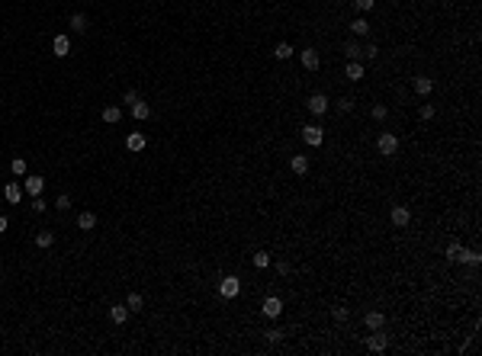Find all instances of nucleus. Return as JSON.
<instances>
[{"label":"nucleus","instance_id":"f257e3e1","mask_svg":"<svg viewBox=\"0 0 482 356\" xmlns=\"http://www.w3.org/2000/svg\"><path fill=\"white\" fill-rule=\"evenodd\" d=\"M376 148H379V154L392 157V154L399 151V138H396V135H392V132H383V135H379V138H376Z\"/></svg>","mask_w":482,"mask_h":356},{"label":"nucleus","instance_id":"f03ea898","mask_svg":"<svg viewBox=\"0 0 482 356\" xmlns=\"http://www.w3.org/2000/svg\"><path fill=\"white\" fill-rule=\"evenodd\" d=\"M219 292H222V298H235V296L241 292V279H238V276H225V279L219 283Z\"/></svg>","mask_w":482,"mask_h":356},{"label":"nucleus","instance_id":"7ed1b4c3","mask_svg":"<svg viewBox=\"0 0 482 356\" xmlns=\"http://www.w3.org/2000/svg\"><path fill=\"white\" fill-rule=\"evenodd\" d=\"M386 347H389V337L383 334V327H379V331H373L370 337H366V350H373V353H383Z\"/></svg>","mask_w":482,"mask_h":356},{"label":"nucleus","instance_id":"20e7f679","mask_svg":"<svg viewBox=\"0 0 482 356\" xmlns=\"http://www.w3.org/2000/svg\"><path fill=\"white\" fill-rule=\"evenodd\" d=\"M302 141H305V145H309V148H318V145H322V141H325L322 128H318V125H305V128H302Z\"/></svg>","mask_w":482,"mask_h":356},{"label":"nucleus","instance_id":"39448f33","mask_svg":"<svg viewBox=\"0 0 482 356\" xmlns=\"http://www.w3.org/2000/svg\"><path fill=\"white\" fill-rule=\"evenodd\" d=\"M52 55H55V58H68V55H71V39H68V36H55V39H52Z\"/></svg>","mask_w":482,"mask_h":356},{"label":"nucleus","instance_id":"423d86ee","mask_svg":"<svg viewBox=\"0 0 482 356\" xmlns=\"http://www.w3.org/2000/svg\"><path fill=\"white\" fill-rule=\"evenodd\" d=\"M309 113L325 116V113H328V97H325V93H312V97H309Z\"/></svg>","mask_w":482,"mask_h":356},{"label":"nucleus","instance_id":"0eeeda50","mask_svg":"<svg viewBox=\"0 0 482 356\" xmlns=\"http://www.w3.org/2000/svg\"><path fill=\"white\" fill-rule=\"evenodd\" d=\"M299 61H302V67H305V71H318V64H322V58H318V52H315V49H305V52H299Z\"/></svg>","mask_w":482,"mask_h":356},{"label":"nucleus","instance_id":"6e6552de","mask_svg":"<svg viewBox=\"0 0 482 356\" xmlns=\"http://www.w3.org/2000/svg\"><path fill=\"white\" fill-rule=\"evenodd\" d=\"M463 254H466V247L460 241H450V244H447V250H444V257L450 260V263H463Z\"/></svg>","mask_w":482,"mask_h":356},{"label":"nucleus","instance_id":"1a4fd4ad","mask_svg":"<svg viewBox=\"0 0 482 356\" xmlns=\"http://www.w3.org/2000/svg\"><path fill=\"white\" fill-rule=\"evenodd\" d=\"M264 314H267V318H280V314H283V302L276 296H267V298H264Z\"/></svg>","mask_w":482,"mask_h":356},{"label":"nucleus","instance_id":"9d476101","mask_svg":"<svg viewBox=\"0 0 482 356\" xmlns=\"http://www.w3.org/2000/svg\"><path fill=\"white\" fill-rule=\"evenodd\" d=\"M392 225H396V228H405V225H409L412 222V212L409 209H405V205H396V209H392Z\"/></svg>","mask_w":482,"mask_h":356},{"label":"nucleus","instance_id":"9b49d317","mask_svg":"<svg viewBox=\"0 0 482 356\" xmlns=\"http://www.w3.org/2000/svg\"><path fill=\"white\" fill-rule=\"evenodd\" d=\"M412 87H415V93H418V97H427V93L434 90V80L421 74V77H415V80H412Z\"/></svg>","mask_w":482,"mask_h":356},{"label":"nucleus","instance_id":"f8f14e48","mask_svg":"<svg viewBox=\"0 0 482 356\" xmlns=\"http://www.w3.org/2000/svg\"><path fill=\"white\" fill-rule=\"evenodd\" d=\"M363 324L370 327V331H379V327H386V314H383V311H370V314L363 318Z\"/></svg>","mask_w":482,"mask_h":356},{"label":"nucleus","instance_id":"ddd939ff","mask_svg":"<svg viewBox=\"0 0 482 356\" xmlns=\"http://www.w3.org/2000/svg\"><path fill=\"white\" fill-rule=\"evenodd\" d=\"M42 189H45L42 177H26V193L29 196H42Z\"/></svg>","mask_w":482,"mask_h":356},{"label":"nucleus","instance_id":"4468645a","mask_svg":"<svg viewBox=\"0 0 482 356\" xmlns=\"http://www.w3.org/2000/svg\"><path fill=\"white\" fill-rule=\"evenodd\" d=\"M77 228L80 231H93V228H97V215H93V212H80V215H77Z\"/></svg>","mask_w":482,"mask_h":356},{"label":"nucleus","instance_id":"2eb2a0df","mask_svg":"<svg viewBox=\"0 0 482 356\" xmlns=\"http://www.w3.org/2000/svg\"><path fill=\"white\" fill-rule=\"evenodd\" d=\"M110 318L116 321V324H126V321H129V305H113L110 308Z\"/></svg>","mask_w":482,"mask_h":356},{"label":"nucleus","instance_id":"dca6fc26","mask_svg":"<svg viewBox=\"0 0 482 356\" xmlns=\"http://www.w3.org/2000/svg\"><path fill=\"white\" fill-rule=\"evenodd\" d=\"M3 196H6V202H19L23 199V186H19V183H6Z\"/></svg>","mask_w":482,"mask_h":356},{"label":"nucleus","instance_id":"f3484780","mask_svg":"<svg viewBox=\"0 0 482 356\" xmlns=\"http://www.w3.org/2000/svg\"><path fill=\"white\" fill-rule=\"evenodd\" d=\"M126 148H129V151H141V148H145V135H141V132H132L126 138Z\"/></svg>","mask_w":482,"mask_h":356},{"label":"nucleus","instance_id":"a211bd4d","mask_svg":"<svg viewBox=\"0 0 482 356\" xmlns=\"http://www.w3.org/2000/svg\"><path fill=\"white\" fill-rule=\"evenodd\" d=\"M289 167H293V174H309V157H305V154H296L293 161H289Z\"/></svg>","mask_w":482,"mask_h":356},{"label":"nucleus","instance_id":"6ab92c4d","mask_svg":"<svg viewBox=\"0 0 482 356\" xmlns=\"http://www.w3.org/2000/svg\"><path fill=\"white\" fill-rule=\"evenodd\" d=\"M350 32H354V36H360V39H363V36H370V23H366L363 16H357L354 23H350Z\"/></svg>","mask_w":482,"mask_h":356},{"label":"nucleus","instance_id":"aec40b11","mask_svg":"<svg viewBox=\"0 0 482 356\" xmlns=\"http://www.w3.org/2000/svg\"><path fill=\"white\" fill-rule=\"evenodd\" d=\"M344 55H347L350 61H360V55H363L360 42H354V39H350V42H344Z\"/></svg>","mask_w":482,"mask_h":356},{"label":"nucleus","instance_id":"412c9836","mask_svg":"<svg viewBox=\"0 0 482 356\" xmlns=\"http://www.w3.org/2000/svg\"><path fill=\"white\" fill-rule=\"evenodd\" d=\"M132 116L135 119H148V116H151V106H148V103H132Z\"/></svg>","mask_w":482,"mask_h":356},{"label":"nucleus","instance_id":"4be33fe9","mask_svg":"<svg viewBox=\"0 0 482 356\" xmlns=\"http://www.w3.org/2000/svg\"><path fill=\"white\" fill-rule=\"evenodd\" d=\"M274 58H280V61L293 58V45H289V42H280V45H276V49H274Z\"/></svg>","mask_w":482,"mask_h":356},{"label":"nucleus","instance_id":"5701e85b","mask_svg":"<svg viewBox=\"0 0 482 356\" xmlns=\"http://www.w3.org/2000/svg\"><path fill=\"white\" fill-rule=\"evenodd\" d=\"M122 119V109L119 106H106L103 109V122H110V125H113V122H119Z\"/></svg>","mask_w":482,"mask_h":356},{"label":"nucleus","instance_id":"b1692460","mask_svg":"<svg viewBox=\"0 0 482 356\" xmlns=\"http://www.w3.org/2000/svg\"><path fill=\"white\" fill-rule=\"evenodd\" d=\"M347 77L350 80H360L363 77V64H360V61H347Z\"/></svg>","mask_w":482,"mask_h":356},{"label":"nucleus","instance_id":"393cba45","mask_svg":"<svg viewBox=\"0 0 482 356\" xmlns=\"http://www.w3.org/2000/svg\"><path fill=\"white\" fill-rule=\"evenodd\" d=\"M71 29L74 32H87V16H84V13H74V16H71Z\"/></svg>","mask_w":482,"mask_h":356},{"label":"nucleus","instance_id":"a878e982","mask_svg":"<svg viewBox=\"0 0 482 356\" xmlns=\"http://www.w3.org/2000/svg\"><path fill=\"white\" fill-rule=\"evenodd\" d=\"M36 244H39V247H52V244H55V235H52V231H39Z\"/></svg>","mask_w":482,"mask_h":356},{"label":"nucleus","instance_id":"bb28decb","mask_svg":"<svg viewBox=\"0 0 482 356\" xmlns=\"http://www.w3.org/2000/svg\"><path fill=\"white\" fill-rule=\"evenodd\" d=\"M126 305H129V311H141V305H145V302H141V296H138V292H129Z\"/></svg>","mask_w":482,"mask_h":356},{"label":"nucleus","instance_id":"cd10ccee","mask_svg":"<svg viewBox=\"0 0 482 356\" xmlns=\"http://www.w3.org/2000/svg\"><path fill=\"white\" fill-rule=\"evenodd\" d=\"M254 266H257V270H267V266H270V257L264 254V250H257V254H254Z\"/></svg>","mask_w":482,"mask_h":356},{"label":"nucleus","instance_id":"c85d7f7f","mask_svg":"<svg viewBox=\"0 0 482 356\" xmlns=\"http://www.w3.org/2000/svg\"><path fill=\"white\" fill-rule=\"evenodd\" d=\"M331 318H335V324H344V321L350 318V311H347V308H335V311H331Z\"/></svg>","mask_w":482,"mask_h":356},{"label":"nucleus","instance_id":"c756f323","mask_svg":"<svg viewBox=\"0 0 482 356\" xmlns=\"http://www.w3.org/2000/svg\"><path fill=\"white\" fill-rule=\"evenodd\" d=\"M55 209H61V212H68V209H71V196H68V193H61V196H58V199H55Z\"/></svg>","mask_w":482,"mask_h":356},{"label":"nucleus","instance_id":"7c9ffc66","mask_svg":"<svg viewBox=\"0 0 482 356\" xmlns=\"http://www.w3.org/2000/svg\"><path fill=\"white\" fill-rule=\"evenodd\" d=\"M10 170H13L16 177H23V174H26V161H23V157H16V161L10 164Z\"/></svg>","mask_w":482,"mask_h":356},{"label":"nucleus","instance_id":"2f4dec72","mask_svg":"<svg viewBox=\"0 0 482 356\" xmlns=\"http://www.w3.org/2000/svg\"><path fill=\"white\" fill-rule=\"evenodd\" d=\"M386 113H389V109H386L383 103H376V106L370 109V116H373V119H386Z\"/></svg>","mask_w":482,"mask_h":356},{"label":"nucleus","instance_id":"473e14b6","mask_svg":"<svg viewBox=\"0 0 482 356\" xmlns=\"http://www.w3.org/2000/svg\"><path fill=\"white\" fill-rule=\"evenodd\" d=\"M267 340H270V344H280V340H283V331H280V327H270V331H267Z\"/></svg>","mask_w":482,"mask_h":356},{"label":"nucleus","instance_id":"72a5a7b5","mask_svg":"<svg viewBox=\"0 0 482 356\" xmlns=\"http://www.w3.org/2000/svg\"><path fill=\"white\" fill-rule=\"evenodd\" d=\"M373 3H376V0H354L357 13H366V10H373Z\"/></svg>","mask_w":482,"mask_h":356},{"label":"nucleus","instance_id":"f704fd0d","mask_svg":"<svg viewBox=\"0 0 482 356\" xmlns=\"http://www.w3.org/2000/svg\"><path fill=\"white\" fill-rule=\"evenodd\" d=\"M338 109H341V113H350V109H354V100H350V97H341V100H338Z\"/></svg>","mask_w":482,"mask_h":356},{"label":"nucleus","instance_id":"c9c22d12","mask_svg":"<svg viewBox=\"0 0 482 356\" xmlns=\"http://www.w3.org/2000/svg\"><path fill=\"white\" fill-rule=\"evenodd\" d=\"M463 260H466V263H473V266H476L479 260H482V254H479V250H466V254H463Z\"/></svg>","mask_w":482,"mask_h":356},{"label":"nucleus","instance_id":"e433bc0d","mask_svg":"<svg viewBox=\"0 0 482 356\" xmlns=\"http://www.w3.org/2000/svg\"><path fill=\"white\" fill-rule=\"evenodd\" d=\"M32 209H36V212H45V209H49V202H45L42 196H32Z\"/></svg>","mask_w":482,"mask_h":356},{"label":"nucleus","instance_id":"4c0bfd02","mask_svg":"<svg viewBox=\"0 0 482 356\" xmlns=\"http://www.w3.org/2000/svg\"><path fill=\"white\" fill-rule=\"evenodd\" d=\"M421 119H434V106H431V103H424V106H421Z\"/></svg>","mask_w":482,"mask_h":356},{"label":"nucleus","instance_id":"58836bf2","mask_svg":"<svg viewBox=\"0 0 482 356\" xmlns=\"http://www.w3.org/2000/svg\"><path fill=\"white\" fill-rule=\"evenodd\" d=\"M276 273H280V276H289V263H286V260H280V263H276Z\"/></svg>","mask_w":482,"mask_h":356},{"label":"nucleus","instance_id":"ea45409f","mask_svg":"<svg viewBox=\"0 0 482 356\" xmlns=\"http://www.w3.org/2000/svg\"><path fill=\"white\" fill-rule=\"evenodd\" d=\"M376 55H379L376 45H366V49H363V58H376Z\"/></svg>","mask_w":482,"mask_h":356},{"label":"nucleus","instance_id":"a19ab883","mask_svg":"<svg viewBox=\"0 0 482 356\" xmlns=\"http://www.w3.org/2000/svg\"><path fill=\"white\" fill-rule=\"evenodd\" d=\"M122 100H126V103H138L141 97H138V93H135V90H126V97H122Z\"/></svg>","mask_w":482,"mask_h":356},{"label":"nucleus","instance_id":"79ce46f5","mask_svg":"<svg viewBox=\"0 0 482 356\" xmlns=\"http://www.w3.org/2000/svg\"><path fill=\"white\" fill-rule=\"evenodd\" d=\"M3 231H6V218L0 215V235H3Z\"/></svg>","mask_w":482,"mask_h":356},{"label":"nucleus","instance_id":"37998d69","mask_svg":"<svg viewBox=\"0 0 482 356\" xmlns=\"http://www.w3.org/2000/svg\"><path fill=\"white\" fill-rule=\"evenodd\" d=\"M338 3H344V0H338Z\"/></svg>","mask_w":482,"mask_h":356}]
</instances>
